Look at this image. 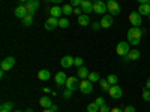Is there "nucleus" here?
Instances as JSON below:
<instances>
[{
    "label": "nucleus",
    "mask_w": 150,
    "mask_h": 112,
    "mask_svg": "<svg viewBox=\"0 0 150 112\" xmlns=\"http://www.w3.org/2000/svg\"><path fill=\"white\" fill-rule=\"evenodd\" d=\"M144 34V30H141L140 27H132L128 32V42L131 45H138L141 41V36Z\"/></svg>",
    "instance_id": "f257e3e1"
},
{
    "label": "nucleus",
    "mask_w": 150,
    "mask_h": 112,
    "mask_svg": "<svg viewBox=\"0 0 150 112\" xmlns=\"http://www.w3.org/2000/svg\"><path fill=\"white\" fill-rule=\"evenodd\" d=\"M108 10V6H107V2L105 0H99V2H95L93 3V12L98 15H105V12Z\"/></svg>",
    "instance_id": "f03ea898"
},
{
    "label": "nucleus",
    "mask_w": 150,
    "mask_h": 112,
    "mask_svg": "<svg viewBox=\"0 0 150 112\" xmlns=\"http://www.w3.org/2000/svg\"><path fill=\"white\" fill-rule=\"evenodd\" d=\"M80 91L83 94H90L93 93V82H90L89 79H81L80 81Z\"/></svg>",
    "instance_id": "7ed1b4c3"
},
{
    "label": "nucleus",
    "mask_w": 150,
    "mask_h": 112,
    "mask_svg": "<svg viewBox=\"0 0 150 112\" xmlns=\"http://www.w3.org/2000/svg\"><path fill=\"white\" fill-rule=\"evenodd\" d=\"M129 45H131L129 42H120V43H117V48H116L117 54H119L120 57H126V55H129V52H131Z\"/></svg>",
    "instance_id": "20e7f679"
},
{
    "label": "nucleus",
    "mask_w": 150,
    "mask_h": 112,
    "mask_svg": "<svg viewBox=\"0 0 150 112\" xmlns=\"http://www.w3.org/2000/svg\"><path fill=\"white\" fill-rule=\"evenodd\" d=\"M15 66V57H6L2 60V63H0V69L2 70H11L12 67Z\"/></svg>",
    "instance_id": "39448f33"
},
{
    "label": "nucleus",
    "mask_w": 150,
    "mask_h": 112,
    "mask_svg": "<svg viewBox=\"0 0 150 112\" xmlns=\"http://www.w3.org/2000/svg\"><path fill=\"white\" fill-rule=\"evenodd\" d=\"M66 88L71 90V91L80 90V81H78V76H69L68 81H66Z\"/></svg>",
    "instance_id": "423d86ee"
},
{
    "label": "nucleus",
    "mask_w": 150,
    "mask_h": 112,
    "mask_svg": "<svg viewBox=\"0 0 150 112\" xmlns=\"http://www.w3.org/2000/svg\"><path fill=\"white\" fill-rule=\"evenodd\" d=\"M143 15L138 14V10L137 12H131L129 14V22L132 24V27H140L141 26V22H143Z\"/></svg>",
    "instance_id": "0eeeda50"
},
{
    "label": "nucleus",
    "mask_w": 150,
    "mask_h": 112,
    "mask_svg": "<svg viewBox=\"0 0 150 112\" xmlns=\"http://www.w3.org/2000/svg\"><path fill=\"white\" fill-rule=\"evenodd\" d=\"M107 6H108V12H110V15H119L120 14V5L116 2V0H111V2H107Z\"/></svg>",
    "instance_id": "6e6552de"
},
{
    "label": "nucleus",
    "mask_w": 150,
    "mask_h": 112,
    "mask_svg": "<svg viewBox=\"0 0 150 112\" xmlns=\"http://www.w3.org/2000/svg\"><path fill=\"white\" fill-rule=\"evenodd\" d=\"M24 6H26V9H27V14L35 15V12L39 9V0H29Z\"/></svg>",
    "instance_id": "1a4fd4ad"
},
{
    "label": "nucleus",
    "mask_w": 150,
    "mask_h": 112,
    "mask_svg": "<svg viewBox=\"0 0 150 112\" xmlns=\"http://www.w3.org/2000/svg\"><path fill=\"white\" fill-rule=\"evenodd\" d=\"M108 94L112 97V99H120L123 96V90L120 88L119 85H111L110 90H108Z\"/></svg>",
    "instance_id": "9d476101"
},
{
    "label": "nucleus",
    "mask_w": 150,
    "mask_h": 112,
    "mask_svg": "<svg viewBox=\"0 0 150 112\" xmlns=\"http://www.w3.org/2000/svg\"><path fill=\"white\" fill-rule=\"evenodd\" d=\"M66 81H68V76L65 72H57L56 76H54V82L57 84V87H62V85H66Z\"/></svg>",
    "instance_id": "9b49d317"
},
{
    "label": "nucleus",
    "mask_w": 150,
    "mask_h": 112,
    "mask_svg": "<svg viewBox=\"0 0 150 112\" xmlns=\"http://www.w3.org/2000/svg\"><path fill=\"white\" fill-rule=\"evenodd\" d=\"M57 26H59V18H56V17H50L45 21V30H48V32L54 30Z\"/></svg>",
    "instance_id": "f8f14e48"
},
{
    "label": "nucleus",
    "mask_w": 150,
    "mask_h": 112,
    "mask_svg": "<svg viewBox=\"0 0 150 112\" xmlns=\"http://www.w3.org/2000/svg\"><path fill=\"white\" fill-rule=\"evenodd\" d=\"M74 61H75V57H71V55H65V57H62L60 60V64L63 69H69L74 66Z\"/></svg>",
    "instance_id": "ddd939ff"
},
{
    "label": "nucleus",
    "mask_w": 150,
    "mask_h": 112,
    "mask_svg": "<svg viewBox=\"0 0 150 112\" xmlns=\"http://www.w3.org/2000/svg\"><path fill=\"white\" fill-rule=\"evenodd\" d=\"M101 22V27L102 29H110L112 24H114V20H112V15H104L102 20L99 21Z\"/></svg>",
    "instance_id": "4468645a"
},
{
    "label": "nucleus",
    "mask_w": 150,
    "mask_h": 112,
    "mask_svg": "<svg viewBox=\"0 0 150 112\" xmlns=\"http://www.w3.org/2000/svg\"><path fill=\"white\" fill-rule=\"evenodd\" d=\"M81 9H83L84 14L93 12V2L92 0H81Z\"/></svg>",
    "instance_id": "2eb2a0df"
},
{
    "label": "nucleus",
    "mask_w": 150,
    "mask_h": 112,
    "mask_svg": "<svg viewBox=\"0 0 150 112\" xmlns=\"http://www.w3.org/2000/svg\"><path fill=\"white\" fill-rule=\"evenodd\" d=\"M14 15H15L17 18L23 20L24 17L27 15V9H26V6H24V5H20V6H17V8H15V10H14Z\"/></svg>",
    "instance_id": "dca6fc26"
},
{
    "label": "nucleus",
    "mask_w": 150,
    "mask_h": 112,
    "mask_svg": "<svg viewBox=\"0 0 150 112\" xmlns=\"http://www.w3.org/2000/svg\"><path fill=\"white\" fill-rule=\"evenodd\" d=\"M63 14V8H60L59 5L50 8V15L51 17H56V18H60V15Z\"/></svg>",
    "instance_id": "f3484780"
},
{
    "label": "nucleus",
    "mask_w": 150,
    "mask_h": 112,
    "mask_svg": "<svg viewBox=\"0 0 150 112\" xmlns=\"http://www.w3.org/2000/svg\"><path fill=\"white\" fill-rule=\"evenodd\" d=\"M50 78H51V73H50L48 69H42L38 72V79L39 81H48Z\"/></svg>",
    "instance_id": "a211bd4d"
},
{
    "label": "nucleus",
    "mask_w": 150,
    "mask_h": 112,
    "mask_svg": "<svg viewBox=\"0 0 150 112\" xmlns=\"http://www.w3.org/2000/svg\"><path fill=\"white\" fill-rule=\"evenodd\" d=\"M39 105H41L44 109H47V108H51V106H53V103H51V99L47 97V96H42V97L39 99Z\"/></svg>",
    "instance_id": "6ab92c4d"
},
{
    "label": "nucleus",
    "mask_w": 150,
    "mask_h": 112,
    "mask_svg": "<svg viewBox=\"0 0 150 112\" xmlns=\"http://www.w3.org/2000/svg\"><path fill=\"white\" fill-rule=\"evenodd\" d=\"M138 14H140V15H147V17H149V14H150V5H149V3H143V5H140V8H138Z\"/></svg>",
    "instance_id": "aec40b11"
},
{
    "label": "nucleus",
    "mask_w": 150,
    "mask_h": 112,
    "mask_svg": "<svg viewBox=\"0 0 150 112\" xmlns=\"http://www.w3.org/2000/svg\"><path fill=\"white\" fill-rule=\"evenodd\" d=\"M78 24H80V26H89V24H90L89 15H87V14H81L78 17Z\"/></svg>",
    "instance_id": "412c9836"
},
{
    "label": "nucleus",
    "mask_w": 150,
    "mask_h": 112,
    "mask_svg": "<svg viewBox=\"0 0 150 112\" xmlns=\"http://www.w3.org/2000/svg\"><path fill=\"white\" fill-rule=\"evenodd\" d=\"M77 73H78V78L80 79H87V76H89L90 72H89V69H87V67L83 66V67H78V72Z\"/></svg>",
    "instance_id": "4be33fe9"
},
{
    "label": "nucleus",
    "mask_w": 150,
    "mask_h": 112,
    "mask_svg": "<svg viewBox=\"0 0 150 112\" xmlns=\"http://www.w3.org/2000/svg\"><path fill=\"white\" fill-rule=\"evenodd\" d=\"M21 24L24 27H30L32 24H33V15H30V14H27L26 17H24L23 20H21Z\"/></svg>",
    "instance_id": "5701e85b"
},
{
    "label": "nucleus",
    "mask_w": 150,
    "mask_h": 112,
    "mask_svg": "<svg viewBox=\"0 0 150 112\" xmlns=\"http://www.w3.org/2000/svg\"><path fill=\"white\" fill-rule=\"evenodd\" d=\"M141 57V52L138 51V49H131V52H129V60L135 61V60H138Z\"/></svg>",
    "instance_id": "b1692460"
},
{
    "label": "nucleus",
    "mask_w": 150,
    "mask_h": 112,
    "mask_svg": "<svg viewBox=\"0 0 150 112\" xmlns=\"http://www.w3.org/2000/svg\"><path fill=\"white\" fill-rule=\"evenodd\" d=\"M87 79H89L90 82H98V81H101V78H99V73H98V72H90V73H89V76H87Z\"/></svg>",
    "instance_id": "393cba45"
},
{
    "label": "nucleus",
    "mask_w": 150,
    "mask_h": 112,
    "mask_svg": "<svg viewBox=\"0 0 150 112\" xmlns=\"http://www.w3.org/2000/svg\"><path fill=\"white\" fill-rule=\"evenodd\" d=\"M69 20L68 18H59V27L60 29H68L69 27Z\"/></svg>",
    "instance_id": "a878e982"
},
{
    "label": "nucleus",
    "mask_w": 150,
    "mask_h": 112,
    "mask_svg": "<svg viewBox=\"0 0 150 112\" xmlns=\"http://www.w3.org/2000/svg\"><path fill=\"white\" fill-rule=\"evenodd\" d=\"M71 14H74V6L71 3H68L63 6V15H71Z\"/></svg>",
    "instance_id": "bb28decb"
},
{
    "label": "nucleus",
    "mask_w": 150,
    "mask_h": 112,
    "mask_svg": "<svg viewBox=\"0 0 150 112\" xmlns=\"http://www.w3.org/2000/svg\"><path fill=\"white\" fill-rule=\"evenodd\" d=\"M107 81L110 82V85H117V75H114V73H111V75H108V78H107Z\"/></svg>",
    "instance_id": "cd10ccee"
},
{
    "label": "nucleus",
    "mask_w": 150,
    "mask_h": 112,
    "mask_svg": "<svg viewBox=\"0 0 150 112\" xmlns=\"http://www.w3.org/2000/svg\"><path fill=\"white\" fill-rule=\"evenodd\" d=\"M87 112H99V105H96L95 102L89 103L87 105Z\"/></svg>",
    "instance_id": "c85d7f7f"
},
{
    "label": "nucleus",
    "mask_w": 150,
    "mask_h": 112,
    "mask_svg": "<svg viewBox=\"0 0 150 112\" xmlns=\"http://www.w3.org/2000/svg\"><path fill=\"white\" fill-rule=\"evenodd\" d=\"M141 96H143V100L144 102H150V90L149 88H144L141 91Z\"/></svg>",
    "instance_id": "c756f323"
},
{
    "label": "nucleus",
    "mask_w": 150,
    "mask_h": 112,
    "mask_svg": "<svg viewBox=\"0 0 150 112\" xmlns=\"http://www.w3.org/2000/svg\"><path fill=\"white\" fill-rule=\"evenodd\" d=\"M12 108H14V103H11V102L0 105V111H12Z\"/></svg>",
    "instance_id": "7c9ffc66"
},
{
    "label": "nucleus",
    "mask_w": 150,
    "mask_h": 112,
    "mask_svg": "<svg viewBox=\"0 0 150 112\" xmlns=\"http://www.w3.org/2000/svg\"><path fill=\"white\" fill-rule=\"evenodd\" d=\"M99 84H101V88L105 90V91H108V90H110V87H111L110 82H108L107 79H101V81H99Z\"/></svg>",
    "instance_id": "2f4dec72"
},
{
    "label": "nucleus",
    "mask_w": 150,
    "mask_h": 112,
    "mask_svg": "<svg viewBox=\"0 0 150 112\" xmlns=\"http://www.w3.org/2000/svg\"><path fill=\"white\" fill-rule=\"evenodd\" d=\"M74 66H75V67H83V58H81V57H75Z\"/></svg>",
    "instance_id": "473e14b6"
},
{
    "label": "nucleus",
    "mask_w": 150,
    "mask_h": 112,
    "mask_svg": "<svg viewBox=\"0 0 150 112\" xmlns=\"http://www.w3.org/2000/svg\"><path fill=\"white\" fill-rule=\"evenodd\" d=\"M99 112H111V108L105 103V105H101L99 106Z\"/></svg>",
    "instance_id": "72a5a7b5"
},
{
    "label": "nucleus",
    "mask_w": 150,
    "mask_h": 112,
    "mask_svg": "<svg viewBox=\"0 0 150 112\" xmlns=\"http://www.w3.org/2000/svg\"><path fill=\"white\" fill-rule=\"evenodd\" d=\"M95 103H96V105H99V106H101V105H105V99L99 96V97H96V99H95Z\"/></svg>",
    "instance_id": "f704fd0d"
},
{
    "label": "nucleus",
    "mask_w": 150,
    "mask_h": 112,
    "mask_svg": "<svg viewBox=\"0 0 150 112\" xmlns=\"http://www.w3.org/2000/svg\"><path fill=\"white\" fill-rule=\"evenodd\" d=\"M72 93H74V91H71V90L66 88V90L63 91V97H65V99H71V97H72Z\"/></svg>",
    "instance_id": "c9c22d12"
},
{
    "label": "nucleus",
    "mask_w": 150,
    "mask_h": 112,
    "mask_svg": "<svg viewBox=\"0 0 150 112\" xmlns=\"http://www.w3.org/2000/svg\"><path fill=\"white\" fill-rule=\"evenodd\" d=\"M92 27H93V30H99V29H102V27H101V22H98V21H93V22H92Z\"/></svg>",
    "instance_id": "e433bc0d"
},
{
    "label": "nucleus",
    "mask_w": 150,
    "mask_h": 112,
    "mask_svg": "<svg viewBox=\"0 0 150 112\" xmlns=\"http://www.w3.org/2000/svg\"><path fill=\"white\" fill-rule=\"evenodd\" d=\"M123 112H135V108L131 106V105H128V106H125V108H123Z\"/></svg>",
    "instance_id": "4c0bfd02"
},
{
    "label": "nucleus",
    "mask_w": 150,
    "mask_h": 112,
    "mask_svg": "<svg viewBox=\"0 0 150 112\" xmlns=\"http://www.w3.org/2000/svg\"><path fill=\"white\" fill-rule=\"evenodd\" d=\"M71 5L74 8H78V6H81V0H71Z\"/></svg>",
    "instance_id": "58836bf2"
},
{
    "label": "nucleus",
    "mask_w": 150,
    "mask_h": 112,
    "mask_svg": "<svg viewBox=\"0 0 150 112\" xmlns=\"http://www.w3.org/2000/svg\"><path fill=\"white\" fill-rule=\"evenodd\" d=\"M81 10H83V9H81V6H78V8H74V14L80 17V15H81Z\"/></svg>",
    "instance_id": "ea45409f"
},
{
    "label": "nucleus",
    "mask_w": 150,
    "mask_h": 112,
    "mask_svg": "<svg viewBox=\"0 0 150 112\" xmlns=\"http://www.w3.org/2000/svg\"><path fill=\"white\" fill-rule=\"evenodd\" d=\"M111 112H123L122 108H111Z\"/></svg>",
    "instance_id": "a19ab883"
},
{
    "label": "nucleus",
    "mask_w": 150,
    "mask_h": 112,
    "mask_svg": "<svg viewBox=\"0 0 150 112\" xmlns=\"http://www.w3.org/2000/svg\"><path fill=\"white\" fill-rule=\"evenodd\" d=\"M138 3L140 5H143V3H149L150 5V0H138Z\"/></svg>",
    "instance_id": "79ce46f5"
},
{
    "label": "nucleus",
    "mask_w": 150,
    "mask_h": 112,
    "mask_svg": "<svg viewBox=\"0 0 150 112\" xmlns=\"http://www.w3.org/2000/svg\"><path fill=\"white\" fill-rule=\"evenodd\" d=\"M62 2H63V0H51V3H54V5H59Z\"/></svg>",
    "instance_id": "37998d69"
},
{
    "label": "nucleus",
    "mask_w": 150,
    "mask_h": 112,
    "mask_svg": "<svg viewBox=\"0 0 150 112\" xmlns=\"http://www.w3.org/2000/svg\"><path fill=\"white\" fill-rule=\"evenodd\" d=\"M44 93H51V88H48V87H44Z\"/></svg>",
    "instance_id": "c03bdc74"
},
{
    "label": "nucleus",
    "mask_w": 150,
    "mask_h": 112,
    "mask_svg": "<svg viewBox=\"0 0 150 112\" xmlns=\"http://www.w3.org/2000/svg\"><path fill=\"white\" fill-rule=\"evenodd\" d=\"M51 109H53L54 112H57V111H59V106H57V105H53V106H51Z\"/></svg>",
    "instance_id": "a18cd8bd"
},
{
    "label": "nucleus",
    "mask_w": 150,
    "mask_h": 112,
    "mask_svg": "<svg viewBox=\"0 0 150 112\" xmlns=\"http://www.w3.org/2000/svg\"><path fill=\"white\" fill-rule=\"evenodd\" d=\"M146 88H149L150 90V78L147 79V82H146Z\"/></svg>",
    "instance_id": "49530a36"
},
{
    "label": "nucleus",
    "mask_w": 150,
    "mask_h": 112,
    "mask_svg": "<svg viewBox=\"0 0 150 112\" xmlns=\"http://www.w3.org/2000/svg\"><path fill=\"white\" fill-rule=\"evenodd\" d=\"M0 78H2V79L5 78V70H0Z\"/></svg>",
    "instance_id": "de8ad7c7"
},
{
    "label": "nucleus",
    "mask_w": 150,
    "mask_h": 112,
    "mask_svg": "<svg viewBox=\"0 0 150 112\" xmlns=\"http://www.w3.org/2000/svg\"><path fill=\"white\" fill-rule=\"evenodd\" d=\"M44 112H54L51 108H47V109H44Z\"/></svg>",
    "instance_id": "09e8293b"
},
{
    "label": "nucleus",
    "mask_w": 150,
    "mask_h": 112,
    "mask_svg": "<svg viewBox=\"0 0 150 112\" xmlns=\"http://www.w3.org/2000/svg\"><path fill=\"white\" fill-rule=\"evenodd\" d=\"M26 112H33V109H26Z\"/></svg>",
    "instance_id": "8fccbe9b"
},
{
    "label": "nucleus",
    "mask_w": 150,
    "mask_h": 112,
    "mask_svg": "<svg viewBox=\"0 0 150 112\" xmlns=\"http://www.w3.org/2000/svg\"><path fill=\"white\" fill-rule=\"evenodd\" d=\"M50 2H51V0H45V3H50Z\"/></svg>",
    "instance_id": "3c124183"
},
{
    "label": "nucleus",
    "mask_w": 150,
    "mask_h": 112,
    "mask_svg": "<svg viewBox=\"0 0 150 112\" xmlns=\"http://www.w3.org/2000/svg\"><path fill=\"white\" fill-rule=\"evenodd\" d=\"M0 112H11V111H0Z\"/></svg>",
    "instance_id": "603ef678"
},
{
    "label": "nucleus",
    "mask_w": 150,
    "mask_h": 112,
    "mask_svg": "<svg viewBox=\"0 0 150 112\" xmlns=\"http://www.w3.org/2000/svg\"><path fill=\"white\" fill-rule=\"evenodd\" d=\"M92 2H93V3H95V2H99V0H92Z\"/></svg>",
    "instance_id": "864d4df0"
},
{
    "label": "nucleus",
    "mask_w": 150,
    "mask_h": 112,
    "mask_svg": "<svg viewBox=\"0 0 150 112\" xmlns=\"http://www.w3.org/2000/svg\"><path fill=\"white\" fill-rule=\"evenodd\" d=\"M105 2H111V0H105Z\"/></svg>",
    "instance_id": "5fc2aeb1"
},
{
    "label": "nucleus",
    "mask_w": 150,
    "mask_h": 112,
    "mask_svg": "<svg viewBox=\"0 0 150 112\" xmlns=\"http://www.w3.org/2000/svg\"><path fill=\"white\" fill-rule=\"evenodd\" d=\"M149 18H150V14H149Z\"/></svg>",
    "instance_id": "6e6d98bb"
},
{
    "label": "nucleus",
    "mask_w": 150,
    "mask_h": 112,
    "mask_svg": "<svg viewBox=\"0 0 150 112\" xmlns=\"http://www.w3.org/2000/svg\"><path fill=\"white\" fill-rule=\"evenodd\" d=\"M20 112H21V111H20Z\"/></svg>",
    "instance_id": "4d7b16f0"
}]
</instances>
